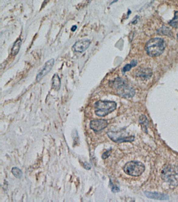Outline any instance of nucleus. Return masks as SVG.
Listing matches in <instances>:
<instances>
[{
    "mask_svg": "<svg viewBox=\"0 0 178 202\" xmlns=\"http://www.w3.org/2000/svg\"><path fill=\"white\" fill-rule=\"evenodd\" d=\"M165 42L163 39L156 38L151 39L145 46L147 54L151 57H157L162 54L165 49Z\"/></svg>",
    "mask_w": 178,
    "mask_h": 202,
    "instance_id": "1",
    "label": "nucleus"
},
{
    "mask_svg": "<svg viewBox=\"0 0 178 202\" xmlns=\"http://www.w3.org/2000/svg\"><path fill=\"white\" fill-rule=\"evenodd\" d=\"M95 114L98 117H105L115 110L117 103L114 101L99 100L95 103Z\"/></svg>",
    "mask_w": 178,
    "mask_h": 202,
    "instance_id": "2",
    "label": "nucleus"
},
{
    "mask_svg": "<svg viewBox=\"0 0 178 202\" xmlns=\"http://www.w3.org/2000/svg\"><path fill=\"white\" fill-rule=\"evenodd\" d=\"M113 86L117 90V94L123 97H132L135 94L134 89L125 81L120 78H117L114 81Z\"/></svg>",
    "mask_w": 178,
    "mask_h": 202,
    "instance_id": "3",
    "label": "nucleus"
},
{
    "mask_svg": "<svg viewBox=\"0 0 178 202\" xmlns=\"http://www.w3.org/2000/svg\"><path fill=\"white\" fill-rule=\"evenodd\" d=\"M162 179L171 186H178V167L167 166L162 172Z\"/></svg>",
    "mask_w": 178,
    "mask_h": 202,
    "instance_id": "4",
    "label": "nucleus"
},
{
    "mask_svg": "<svg viewBox=\"0 0 178 202\" xmlns=\"http://www.w3.org/2000/svg\"><path fill=\"white\" fill-rule=\"evenodd\" d=\"M145 170L144 165L139 162H129L123 167L124 172L131 176H140L143 173Z\"/></svg>",
    "mask_w": 178,
    "mask_h": 202,
    "instance_id": "5",
    "label": "nucleus"
},
{
    "mask_svg": "<svg viewBox=\"0 0 178 202\" xmlns=\"http://www.w3.org/2000/svg\"><path fill=\"white\" fill-rule=\"evenodd\" d=\"M107 134L111 140L117 143H121L125 141H132L134 140L133 136H123V134L119 133L110 132Z\"/></svg>",
    "mask_w": 178,
    "mask_h": 202,
    "instance_id": "6",
    "label": "nucleus"
},
{
    "mask_svg": "<svg viewBox=\"0 0 178 202\" xmlns=\"http://www.w3.org/2000/svg\"><path fill=\"white\" fill-rule=\"evenodd\" d=\"M90 44V41L88 39H82L77 41L74 44L72 49L76 52L82 53L88 49Z\"/></svg>",
    "mask_w": 178,
    "mask_h": 202,
    "instance_id": "7",
    "label": "nucleus"
},
{
    "mask_svg": "<svg viewBox=\"0 0 178 202\" xmlns=\"http://www.w3.org/2000/svg\"><path fill=\"white\" fill-rule=\"evenodd\" d=\"M54 60L53 59H50L45 63L42 70L37 74L36 76V81L37 82H39L40 79H42L44 76L46 75L51 70L54 65Z\"/></svg>",
    "mask_w": 178,
    "mask_h": 202,
    "instance_id": "8",
    "label": "nucleus"
},
{
    "mask_svg": "<svg viewBox=\"0 0 178 202\" xmlns=\"http://www.w3.org/2000/svg\"><path fill=\"white\" fill-rule=\"evenodd\" d=\"M108 122L105 120H93L90 122V129L98 132L105 129L108 125Z\"/></svg>",
    "mask_w": 178,
    "mask_h": 202,
    "instance_id": "9",
    "label": "nucleus"
},
{
    "mask_svg": "<svg viewBox=\"0 0 178 202\" xmlns=\"http://www.w3.org/2000/svg\"><path fill=\"white\" fill-rule=\"evenodd\" d=\"M152 71L148 68H139L136 71V76L140 79L145 80L149 79L152 76Z\"/></svg>",
    "mask_w": 178,
    "mask_h": 202,
    "instance_id": "10",
    "label": "nucleus"
},
{
    "mask_svg": "<svg viewBox=\"0 0 178 202\" xmlns=\"http://www.w3.org/2000/svg\"><path fill=\"white\" fill-rule=\"evenodd\" d=\"M145 194L148 198L157 200H169V197L165 194L156 193V192H145Z\"/></svg>",
    "mask_w": 178,
    "mask_h": 202,
    "instance_id": "11",
    "label": "nucleus"
},
{
    "mask_svg": "<svg viewBox=\"0 0 178 202\" xmlns=\"http://www.w3.org/2000/svg\"><path fill=\"white\" fill-rule=\"evenodd\" d=\"M52 86L55 90H59L61 87V80L57 74H54L52 78Z\"/></svg>",
    "mask_w": 178,
    "mask_h": 202,
    "instance_id": "12",
    "label": "nucleus"
},
{
    "mask_svg": "<svg viewBox=\"0 0 178 202\" xmlns=\"http://www.w3.org/2000/svg\"><path fill=\"white\" fill-rule=\"evenodd\" d=\"M22 44V41L20 39H18L15 42L13 46V48L12 49V55L15 56L19 53V51L20 50V46Z\"/></svg>",
    "mask_w": 178,
    "mask_h": 202,
    "instance_id": "13",
    "label": "nucleus"
},
{
    "mask_svg": "<svg viewBox=\"0 0 178 202\" xmlns=\"http://www.w3.org/2000/svg\"><path fill=\"white\" fill-rule=\"evenodd\" d=\"M169 24L173 27L178 28V12L175 13L174 18L171 20Z\"/></svg>",
    "mask_w": 178,
    "mask_h": 202,
    "instance_id": "14",
    "label": "nucleus"
},
{
    "mask_svg": "<svg viewBox=\"0 0 178 202\" xmlns=\"http://www.w3.org/2000/svg\"><path fill=\"white\" fill-rule=\"evenodd\" d=\"M12 172L17 178H20L23 176L22 171L18 168H13L12 169Z\"/></svg>",
    "mask_w": 178,
    "mask_h": 202,
    "instance_id": "15",
    "label": "nucleus"
},
{
    "mask_svg": "<svg viewBox=\"0 0 178 202\" xmlns=\"http://www.w3.org/2000/svg\"><path fill=\"white\" fill-rule=\"evenodd\" d=\"M136 62L134 61V60H133L132 62H131L130 64H127L125 65L123 68V72L124 73L127 72V71H129L132 68L134 67V66L136 65Z\"/></svg>",
    "mask_w": 178,
    "mask_h": 202,
    "instance_id": "16",
    "label": "nucleus"
},
{
    "mask_svg": "<svg viewBox=\"0 0 178 202\" xmlns=\"http://www.w3.org/2000/svg\"><path fill=\"white\" fill-rule=\"evenodd\" d=\"M110 154H111L110 151H106V152H105V153L103 154V155H102V158L103 159H106V158H108L110 156Z\"/></svg>",
    "mask_w": 178,
    "mask_h": 202,
    "instance_id": "17",
    "label": "nucleus"
},
{
    "mask_svg": "<svg viewBox=\"0 0 178 202\" xmlns=\"http://www.w3.org/2000/svg\"><path fill=\"white\" fill-rule=\"evenodd\" d=\"M83 165H84L85 169H87V170H89V169H91V166H90V164L88 163V162H85L83 164Z\"/></svg>",
    "mask_w": 178,
    "mask_h": 202,
    "instance_id": "18",
    "label": "nucleus"
},
{
    "mask_svg": "<svg viewBox=\"0 0 178 202\" xmlns=\"http://www.w3.org/2000/svg\"><path fill=\"white\" fill-rule=\"evenodd\" d=\"M119 191L120 189H119V187H117V186H113V187H112V191L114 193L118 192Z\"/></svg>",
    "mask_w": 178,
    "mask_h": 202,
    "instance_id": "19",
    "label": "nucleus"
},
{
    "mask_svg": "<svg viewBox=\"0 0 178 202\" xmlns=\"http://www.w3.org/2000/svg\"><path fill=\"white\" fill-rule=\"evenodd\" d=\"M77 26H75V25H74L72 28H71V31H76V30H77Z\"/></svg>",
    "mask_w": 178,
    "mask_h": 202,
    "instance_id": "20",
    "label": "nucleus"
},
{
    "mask_svg": "<svg viewBox=\"0 0 178 202\" xmlns=\"http://www.w3.org/2000/svg\"><path fill=\"white\" fill-rule=\"evenodd\" d=\"M177 37H178V36H177Z\"/></svg>",
    "mask_w": 178,
    "mask_h": 202,
    "instance_id": "21",
    "label": "nucleus"
}]
</instances>
